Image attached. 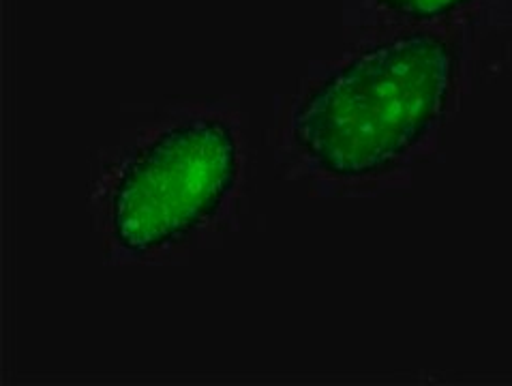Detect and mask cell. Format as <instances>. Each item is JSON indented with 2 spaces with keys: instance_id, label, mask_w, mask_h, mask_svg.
I'll return each mask as SVG.
<instances>
[{
  "instance_id": "6da1fadb",
  "label": "cell",
  "mask_w": 512,
  "mask_h": 386,
  "mask_svg": "<svg viewBox=\"0 0 512 386\" xmlns=\"http://www.w3.org/2000/svg\"><path fill=\"white\" fill-rule=\"evenodd\" d=\"M453 76V48L431 33L378 43L305 97L294 114V142L330 176L378 174L429 131Z\"/></svg>"
},
{
  "instance_id": "7a4b0ae2",
  "label": "cell",
  "mask_w": 512,
  "mask_h": 386,
  "mask_svg": "<svg viewBox=\"0 0 512 386\" xmlns=\"http://www.w3.org/2000/svg\"><path fill=\"white\" fill-rule=\"evenodd\" d=\"M238 174L234 131L193 118L163 131L123 168L110 200V226L129 254L183 241L215 215Z\"/></svg>"
},
{
  "instance_id": "3957f363",
  "label": "cell",
  "mask_w": 512,
  "mask_h": 386,
  "mask_svg": "<svg viewBox=\"0 0 512 386\" xmlns=\"http://www.w3.org/2000/svg\"><path fill=\"white\" fill-rule=\"evenodd\" d=\"M468 0H378V5L410 20H435L455 11Z\"/></svg>"
}]
</instances>
